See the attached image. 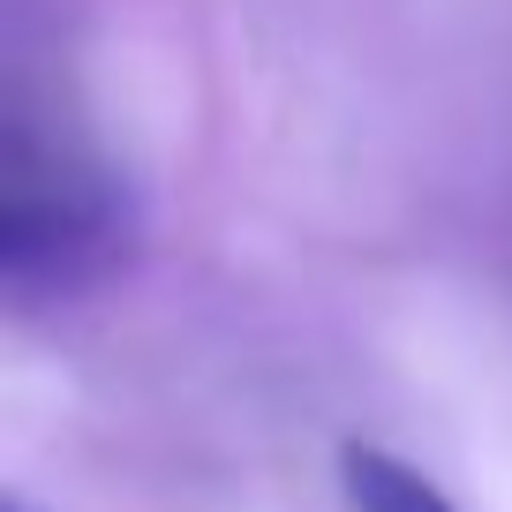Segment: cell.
Returning a JSON list of instances; mask_svg holds the SVG:
<instances>
[{"mask_svg":"<svg viewBox=\"0 0 512 512\" xmlns=\"http://www.w3.org/2000/svg\"><path fill=\"white\" fill-rule=\"evenodd\" d=\"M128 249V196L106 166L38 151L31 136H8V189H0V279L16 302H53L106 279Z\"/></svg>","mask_w":512,"mask_h":512,"instance_id":"6da1fadb","label":"cell"},{"mask_svg":"<svg viewBox=\"0 0 512 512\" xmlns=\"http://www.w3.org/2000/svg\"><path fill=\"white\" fill-rule=\"evenodd\" d=\"M0 512H31V505H23V497H8V505H0Z\"/></svg>","mask_w":512,"mask_h":512,"instance_id":"3957f363","label":"cell"},{"mask_svg":"<svg viewBox=\"0 0 512 512\" xmlns=\"http://www.w3.org/2000/svg\"><path fill=\"white\" fill-rule=\"evenodd\" d=\"M339 482H347V512H452V497L437 490L422 467L392 460V452H377V445H347Z\"/></svg>","mask_w":512,"mask_h":512,"instance_id":"7a4b0ae2","label":"cell"}]
</instances>
